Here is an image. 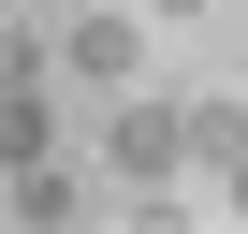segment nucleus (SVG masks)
I'll use <instances>...</instances> for the list:
<instances>
[{
  "instance_id": "obj_1",
  "label": "nucleus",
  "mask_w": 248,
  "mask_h": 234,
  "mask_svg": "<svg viewBox=\"0 0 248 234\" xmlns=\"http://www.w3.org/2000/svg\"><path fill=\"white\" fill-rule=\"evenodd\" d=\"M102 161L132 176V190H161V176L190 161V102H146V88H117V117H102Z\"/></svg>"
},
{
  "instance_id": "obj_2",
  "label": "nucleus",
  "mask_w": 248,
  "mask_h": 234,
  "mask_svg": "<svg viewBox=\"0 0 248 234\" xmlns=\"http://www.w3.org/2000/svg\"><path fill=\"white\" fill-rule=\"evenodd\" d=\"M132 59H146V30H132V15H102V0L59 30V73H88V88H132Z\"/></svg>"
},
{
  "instance_id": "obj_3",
  "label": "nucleus",
  "mask_w": 248,
  "mask_h": 234,
  "mask_svg": "<svg viewBox=\"0 0 248 234\" xmlns=\"http://www.w3.org/2000/svg\"><path fill=\"white\" fill-rule=\"evenodd\" d=\"M190 161H204V176L248 161V102H190Z\"/></svg>"
},
{
  "instance_id": "obj_4",
  "label": "nucleus",
  "mask_w": 248,
  "mask_h": 234,
  "mask_svg": "<svg viewBox=\"0 0 248 234\" xmlns=\"http://www.w3.org/2000/svg\"><path fill=\"white\" fill-rule=\"evenodd\" d=\"M0 205H15V219H73V176H59L44 147H30V161H15V190H0Z\"/></svg>"
},
{
  "instance_id": "obj_5",
  "label": "nucleus",
  "mask_w": 248,
  "mask_h": 234,
  "mask_svg": "<svg viewBox=\"0 0 248 234\" xmlns=\"http://www.w3.org/2000/svg\"><path fill=\"white\" fill-rule=\"evenodd\" d=\"M219 219H248V161H219Z\"/></svg>"
},
{
  "instance_id": "obj_6",
  "label": "nucleus",
  "mask_w": 248,
  "mask_h": 234,
  "mask_svg": "<svg viewBox=\"0 0 248 234\" xmlns=\"http://www.w3.org/2000/svg\"><path fill=\"white\" fill-rule=\"evenodd\" d=\"M146 15H204V0H146Z\"/></svg>"
}]
</instances>
